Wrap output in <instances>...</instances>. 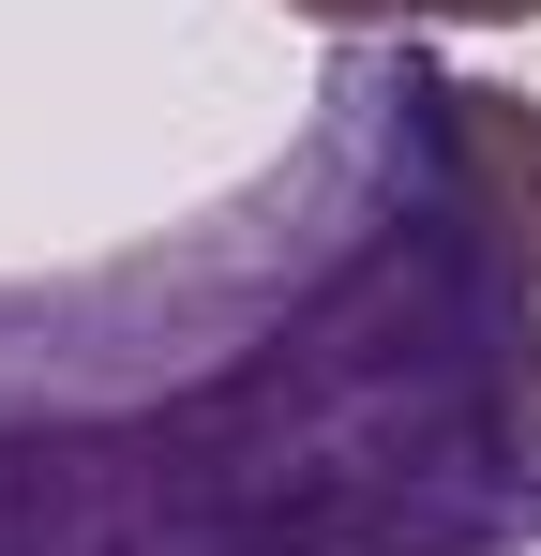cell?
Wrapping results in <instances>:
<instances>
[{
	"instance_id": "obj_1",
	"label": "cell",
	"mask_w": 541,
	"mask_h": 556,
	"mask_svg": "<svg viewBox=\"0 0 541 556\" xmlns=\"http://www.w3.org/2000/svg\"><path fill=\"white\" fill-rule=\"evenodd\" d=\"M527 256L541 105L347 46L211 226L0 286V556H541Z\"/></svg>"
},
{
	"instance_id": "obj_2",
	"label": "cell",
	"mask_w": 541,
	"mask_h": 556,
	"mask_svg": "<svg viewBox=\"0 0 541 556\" xmlns=\"http://www.w3.org/2000/svg\"><path fill=\"white\" fill-rule=\"evenodd\" d=\"M301 30H347V46H391V30H512L541 0H286Z\"/></svg>"
},
{
	"instance_id": "obj_3",
	"label": "cell",
	"mask_w": 541,
	"mask_h": 556,
	"mask_svg": "<svg viewBox=\"0 0 541 556\" xmlns=\"http://www.w3.org/2000/svg\"><path fill=\"white\" fill-rule=\"evenodd\" d=\"M527 406H541V256H527Z\"/></svg>"
}]
</instances>
